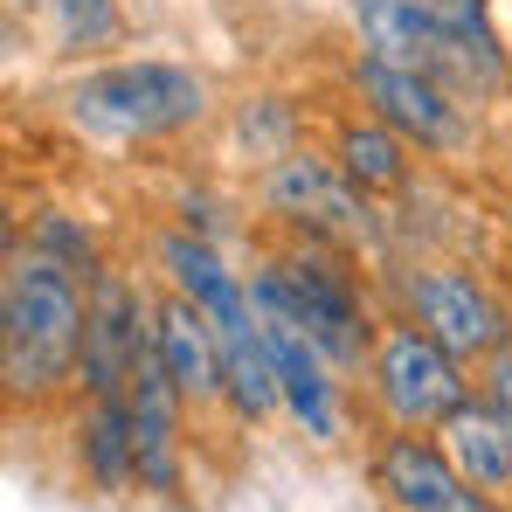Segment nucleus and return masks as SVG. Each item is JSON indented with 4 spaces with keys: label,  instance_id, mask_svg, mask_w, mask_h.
I'll use <instances>...</instances> for the list:
<instances>
[{
    "label": "nucleus",
    "instance_id": "1",
    "mask_svg": "<svg viewBox=\"0 0 512 512\" xmlns=\"http://www.w3.org/2000/svg\"><path fill=\"white\" fill-rule=\"evenodd\" d=\"M84 333H90V277L63 270L56 256L7 243L0 277V395L14 416L70 409L84 381Z\"/></svg>",
    "mask_w": 512,
    "mask_h": 512
},
{
    "label": "nucleus",
    "instance_id": "2",
    "mask_svg": "<svg viewBox=\"0 0 512 512\" xmlns=\"http://www.w3.org/2000/svg\"><path fill=\"white\" fill-rule=\"evenodd\" d=\"M250 298L298 319L312 340L326 346V360L340 367L346 381H360L367 353H374V333L388 319L374 277L360 270L353 250H333V243H312V236H284L277 250H263L250 263Z\"/></svg>",
    "mask_w": 512,
    "mask_h": 512
},
{
    "label": "nucleus",
    "instance_id": "3",
    "mask_svg": "<svg viewBox=\"0 0 512 512\" xmlns=\"http://www.w3.org/2000/svg\"><path fill=\"white\" fill-rule=\"evenodd\" d=\"M63 118L97 146H160L208 118V77L167 56L97 63L63 90Z\"/></svg>",
    "mask_w": 512,
    "mask_h": 512
},
{
    "label": "nucleus",
    "instance_id": "4",
    "mask_svg": "<svg viewBox=\"0 0 512 512\" xmlns=\"http://www.w3.org/2000/svg\"><path fill=\"white\" fill-rule=\"evenodd\" d=\"M353 388H360L367 429H443L478 395V367L457 360L436 333H423L409 312H388Z\"/></svg>",
    "mask_w": 512,
    "mask_h": 512
},
{
    "label": "nucleus",
    "instance_id": "5",
    "mask_svg": "<svg viewBox=\"0 0 512 512\" xmlns=\"http://www.w3.org/2000/svg\"><path fill=\"white\" fill-rule=\"evenodd\" d=\"M256 208L284 229V236H312V243H333V250H353V256H388V215L374 208L367 187H353L340 173L333 153H284L277 167H263L256 180Z\"/></svg>",
    "mask_w": 512,
    "mask_h": 512
},
{
    "label": "nucleus",
    "instance_id": "6",
    "mask_svg": "<svg viewBox=\"0 0 512 512\" xmlns=\"http://www.w3.org/2000/svg\"><path fill=\"white\" fill-rule=\"evenodd\" d=\"M381 291H388V312H409L423 333L450 346L457 360L485 367L499 346L512 340V305L464 263H436V256H416V263H388L381 270Z\"/></svg>",
    "mask_w": 512,
    "mask_h": 512
},
{
    "label": "nucleus",
    "instance_id": "7",
    "mask_svg": "<svg viewBox=\"0 0 512 512\" xmlns=\"http://www.w3.org/2000/svg\"><path fill=\"white\" fill-rule=\"evenodd\" d=\"M353 97H360V111L388 118V125H395L416 153H429V160L471 153V104L443 84L436 70L381 63V56H353Z\"/></svg>",
    "mask_w": 512,
    "mask_h": 512
},
{
    "label": "nucleus",
    "instance_id": "8",
    "mask_svg": "<svg viewBox=\"0 0 512 512\" xmlns=\"http://www.w3.org/2000/svg\"><path fill=\"white\" fill-rule=\"evenodd\" d=\"M132 436H139V506L194 512V409L180 402L160 353L132 374Z\"/></svg>",
    "mask_w": 512,
    "mask_h": 512
},
{
    "label": "nucleus",
    "instance_id": "9",
    "mask_svg": "<svg viewBox=\"0 0 512 512\" xmlns=\"http://www.w3.org/2000/svg\"><path fill=\"white\" fill-rule=\"evenodd\" d=\"M360 471L381 512H457V499L471 492L436 429H367Z\"/></svg>",
    "mask_w": 512,
    "mask_h": 512
},
{
    "label": "nucleus",
    "instance_id": "10",
    "mask_svg": "<svg viewBox=\"0 0 512 512\" xmlns=\"http://www.w3.org/2000/svg\"><path fill=\"white\" fill-rule=\"evenodd\" d=\"M63 450H70V478H77V492L104 499V506L139 499V436H132V395H70Z\"/></svg>",
    "mask_w": 512,
    "mask_h": 512
},
{
    "label": "nucleus",
    "instance_id": "11",
    "mask_svg": "<svg viewBox=\"0 0 512 512\" xmlns=\"http://www.w3.org/2000/svg\"><path fill=\"white\" fill-rule=\"evenodd\" d=\"M153 353L173 374L180 402L194 409V423H215L222 416V333L215 319L180 298V291H160V312H153Z\"/></svg>",
    "mask_w": 512,
    "mask_h": 512
},
{
    "label": "nucleus",
    "instance_id": "12",
    "mask_svg": "<svg viewBox=\"0 0 512 512\" xmlns=\"http://www.w3.org/2000/svg\"><path fill=\"white\" fill-rule=\"evenodd\" d=\"M443 21V84L464 104H492L512 84V49L492 21V0H436Z\"/></svg>",
    "mask_w": 512,
    "mask_h": 512
},
{
    "label": "nucleus",
    "instance_id": "13",
    "mask_svg": "<svg viewBox=\"0 0 512 512\" xmlns=\"http://www.w3.org/2000/svg\"><path fill=\"white\" fill-rule=\"evenodd\" d=\"M346 21L360 35V56L381 63H409L443 77V21L436 0H346Z\"/></svg>",
    "mask_w": 512,
    "mask_h": 512
},
{
    "label": "nucleus",
    "instance_id": "14",
    "mask_svg": "<svg viewBox=\"0 0 512 512\" xmlns=\"http://www.w3.org/2000/svg\"><path fill=\"white\" fill-rule=\"evenodd\" d=\"M333 160H340V173L353 180V187H367L374 201L416 187V146H409L388 118H374V111L340 118V132H333Z\"/></svg>",
    "mask_w": 512,
    "mask_h": 512
},
{
    "label": "nucleus",
    "instance_id": "15",
    "mask_svg": "<svg viewBox=\"0 0 512 512\" xmlns=\"http://www.w3.org/2000/svg\"><path fill=\"white\" fill-rule=\"evenodd\" d=\"M436 436H443V450L457 457V471H464L478 492L512 499V429H506V416H499L485 395H471V402L436 429Z\"/></svg>",
    "mask_w": 512,
    "mask_h": 512
},
{
    "label": "nucleus",
    "instance_id": "16",
    "mask_svg": "<svg viewBox=\"0 0 512 512\" xmlns=\"http://www.w3.org/2000/svg\"><path fill=\"white\" fill-rule=\"evenodd\" d=\"M125 35L118 0H49V42L56 56H97Z\"/></svg>",
    "mask_w": 512,
    "mask_h": 512
},
{
    "label": "nucleus",
    "instance_id": "17",
    "mask_svg": "<svg viewBox=\"0 0 512 512\" xmlns=\"http://www.w3.org/2000/svg\"><path fill=\"white\" fill-rule=\"evenodd\" d=\"M14 243H21V236H14ZM28 250L56 256V263H63V270H77V277H97V270H104V250H97L90 222L63 215V208H42V215H28Z\"/></svg>",
    "mask_w": 512,
    "mask_h": 512
},
{
    "label": "nucleus",
    "instance_id": "18",
    "mask_svg": "<svg viewBox=\"0 0 512 512\" xmlns=\"http://www.w3.org/2000/svg\"><path fill=\"white\" fill-rule=\"evenodd\" d=\"M236 132H243V146H250V160L256 167H277L284 153H298V111L284 104V97H256L250 111L236 118Z\"/></svg>",
    "mask_w": 512,
    "mask_h": 512
},
{
    "label": "nucleus",
    "instance_id": "19",
    "mask_svg": "<svg viewBox=\"0 0 512 512\" xmlns=\"http://www.w3.org/2000/svg\"><path fill=\"white\" fill-rule=\"evenodd\" d=\"M457 512H512V499H492V492H478V485H471V492L457 499Z\"/></svg>",
    "mask_w": 512,
    "mask_h": 512
},
{
    "label": "nucleus",
    "instance_id": "20",
    "mask_svg": "<svg viewBox=\"0 0 512 512\" xmlns=\"http://www.w3.org/2000/svg\"><path fill=\"white\" fill-rule=\"evenodd\" d=\"M506 236H512V208H506Z\"/></svg>",
    "mask_w": 512,
    "mask_h": 512
}]
</instances>
